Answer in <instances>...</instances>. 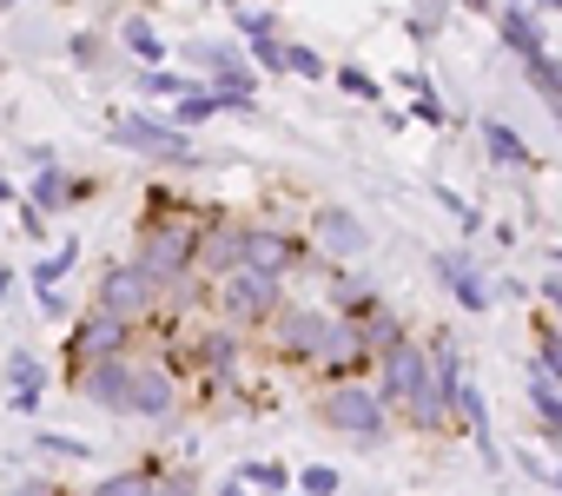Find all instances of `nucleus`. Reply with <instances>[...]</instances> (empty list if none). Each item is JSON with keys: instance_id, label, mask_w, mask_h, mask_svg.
Here are the masks:
<instances>
[{"instance_id": "32", "label": "nucleus", "mask_w": 562, "mask_h": 496, "mask_svg": "<svg viewBox=\"0 0 562 496\" xmlns=\"http://www.w3.org/2000/svg\"><path fill=\"white\" fill-rule=\"evenodd\" d=\"M192 87H199V80H192V74H172V67H146V74H139V93H146V100H179V93H192Z\"/></svg>"}, {"instance_id": "41", "label": "nucleus", "mask_w": 562, "mask_h": 496, "mask_svg": "<svg viewBox=\"0 0 562 496\" xmlns=\"http://www.w3.org/2000/svg\"><path fill=\"white\" fill-rule=\"evenodd\" d=\"M536 298H542V305H549V318L562 325V266H555V272H549V279L536 285Z\"/></svg>"}, {"instance_id": "33", "label": "nucleus", "mask_w": 562, "mask_h": 496, "mask_svg": "<svg viewBox=\"0 0 562 496\" xmlns=\"http://www.w3.org/2000/svg\"><path fill=\"white\" fill-rule=\"evenodd\" d=\"M238 483L258 489V496H285V489H292V470H285V463H245Z\"/></svg>"}, {"instance_id": "50", "label": "nucleus", "mask_w": 562, "mask_h": 496, "mask_svg": "<svg viewBox=\"0 0 562 496\" xmlns=\"http://www.w3.org/2000/svg\"><path fill=\"white\" fill-rule=\"evenodd\" d=\"M0 8H27V0H0Z\"/></svg>"}, {"instance_id": "1", "label": "nucleus", "mask_w": 562, "mask_h": 496, "mask_svg": "<svg viewBox=\"0 0 562 496\" xmlns=\"http://www.w3.org/2000/svg\"><path fill=\"white\" fill-rule=\"evenodd\" d=\"M378 364H384V377H378L384 410H404L417 430H443L450 424V404H443V391L430 377V351L417 338H397L391 351H378Z\"/></svg>"}, {"instance_id": "31", "label": "nucleus", "mask_w": 562, "mask_h": 496, "mask_svg": "<svg viewBox=\"0 0 562 496\" xmlns=\"http://www.w3.org/2000/svg\"><path fill=\"white\" fill-rule=\"evenodd\" d=\"M74 266H80V238H60V245H54V252H47V259L34 266V292H47V285H60V279L74 272Z\"/></svg>"}, {"instance_id": "10", "label": "nucleus", "mask_w": 562, "mask_h": 496, "mask_svg": "<svg viewBox=\"0 0 562 496\" xmlns=\"http://www.w3.org/2000/svg\"><path fill=\"white\" fill-rule=\"evenodd\" d=\"M67 384L80 391V404L93 410H120L126 417V391H133V351H113V358H93L80 371H67Z\"/></svg>"}, {"instance_id": "15", "label": "nucleus", "mask_w": 562, "mask_h": 496, "mask_svg": "<svg viewBox=\"0 0 562 496\" xmlns=\"http://www.w3.org/2000/svg\"><path fill=\"white\" fill-rule=\"evenodd\" d=\"M93 192H100L93 179H74V172L54 159V166H34V185H27L21 199H27L34 212H47V218H54V212H67V205H87Z\"/></svg>"}, {"instance_id": "35", "label": "nucleus", "mask_w": 562, "mask_h": 496, "mask_svg": "<svg viewBox=\"0 0 562 496\" xmlns=\"http://www.w3.org/2000/svg\"><path fill=\"white\" fill-rule=\"evenodd\" d=\"M331 298H338V318H364V312L378 305V292L358 285V279H331Z\"/></svg>"}, {"instance_id": "29", "label": "nucleus", "mask_w": 562, "mask_h": 496, "mask_svg": "<svg viewBox=\"0 0 562 496\" xmlns=\"http://www.w3.org/2000/svg\"><path fill=\"white\" fill-rule=\"evenodd\" d=\"M331 87H338L345 100H364V106H378V100H384V80H378L371 67H331Z\"/></svg>"}, {"instance_id": "40", "label": "nucleus", "mask_w": 562, "mask_h": 496, "mask_svg": "<svg viewBox=\"0 0 562 496\" xmlns=\"http://www.w3.org/2000/svg\"><path fill=\"white\" fill-rule=\"evenodd\" d=\"M153 496H199V476H192V470H172V476L153 483Z\"/></svg>"}, {"instance_id": "14", "label": "nucleus", "mask_w": 562, "mask_h": 496, "mask_svg": "<svg viewBox=\"0 0 562 496\" xmlns=\"http://www.w3.org/2000/svg\"><path fill=\"white\" fill-rule=\"evenodd\" d=\"M232 21H238L245 60H251L258 74H271V80H285V34H278V14H245V8H232Z\"/></svg>"}, {"instance_id": "12", "label": "nucleus", "mask_w": 562, "mask_h": 496, "mask_svg": "<svg viewBox=\"0 0 562 496\" xmlns=\"http://www.w3.org/2000/svg\"><path fill=\"white\" fill-rule=\"evenodd\" d=\"M113 351H133V325H120V318H106V312L87 305L74 318V331H67V371H80L93 358H113Z\"/></svg>"}, {"instance_id": "22", "label": "nucleus", "mask_w": 562, "mask_h": 496, "mask_svg": "<svg viewBox=\"0 0 562 496\" xmlns=\"http://www.w3.org/2000/svg\"><path fill=\"white\" fill-rule=\"evenodd\" d=\"M358 331H364V351H371V358H378V351H391L397 338H411V325H404V312H391L384 298H378V305H371V312L358 318Z\"/></svg>"}, {"instance_id": "21", "label": "nucleus", "mask_w": 562, "mask_h": 496, "mask_svg": "<svg viewBox=\"0 0 562 496\" xmlns=\"http://www.w3.org/2000/svg\"><path fill=\"white\" fill-rule=\"evenodd\" d=\"M476 133H483V153H490L496 166H509V172H536V153H529V139H522L516 126H503V120H483Z\"/></svg>"}, {"instance_id": "30", "label": "nucleus", "mask_w": 562, "mask_h": 496, "mask_svg": "<svg viewBox=\"0 0 562 496\" xmlns=\"http://www.w3.org/2000/svg\"><path fill=\"white\" fill-rule=\"evenodd\" d=\"M153 483H159V470L139 463V470H113V476H100L93 496H153Z\"/></svg>"}, {"instance_id": "49", "label": "nucleus", "mask_w": 562, "mask_h": 496, "mask_svg": "<svg viewBox=\"0 0 562 496\" xmlns=\"http://www.w3.org/2000/svg\"><path fill=\"white\" fill-rule=\"evenodd\" d=\"M496 8H529V0H496Z\"/></svg>"}, {"instance_id": "44", "label": "nucleus", "mask_w": 562, "mask_h": 496, "mask_svg": "<svg viewBox=\"0 0 562 496\" xmlns=\"http://www.w3.org/2000/svg\"><path fill=\"white\" fill-rule=\"evenodd\" d=\"M450 8H463V14H483V21H490V14H496V0H450Z\"/></svg>"}, {"instance_id": "8", "label": "nucleus", "mask_w": 562, "mask_h": 496, "mask_svg": "<svg viewBox=\"0 0 562 496\" xmlns=\"http://www.w3.org/2000/svg\"><path fill=\"white\" fill-rule=\"evenodd\" d=\"M318 252H312V238L299 232H278V225H238V266L251 272H271V279H292L305 272Z\"/></svg>"}, {"instance_id": "48", "label": "nucleus", "mask_w": 562, "mask_h": 496, "mask_svg": "<svg viewBox=\"0 0 562 496\" xmlns=\"http://www.w3.org/2000/svg\"><path fill=\"white\" fill-rule=\"evenodd\" d=\"M8 292H14V272H8V266H0V298H8Z\"/></svg>"}, {"instance_id": "28", "label": "nucleus", "mask_w": 562, "mask_h": 496, "mask_svg": "<svg viewBox=\"0 0 562 496\" xmlns=\"http://www.w3.org/2000/svg\"><path fill=\"white\" fill-rule=\"evenodd\" d=\"M34 456H54V463H93V443H87V437H67V430H34Z\"/></svg>"}, {"instance_id": "43", "label": "nucleus", "mask_w": 562, "mask_h": 496, "mask_svg": "<svg viewBox=\"0 0 562 496\" xmlns=\"http://www.w3.org/2000/svg\"><path fill=\"white\" fill-rule=\"evenodd\" d=\"M21 232H27V238H47V212L27 205V212H21Z\"/></svg>"}, {"instance_id": "2", "label": "nucleus", "mask_w": 562, "mask_h": 496, "mask_svg": "<svg viewBox=\"0 0 562 496\" xmlns=\"http://www.w3.org/2000/svg\"><path fill=\"white\" fill-rule=\"evenodd\" d=\"M205 205H186V212H166V218H146L139 225V245H133V266L166 292L179 279L199 272V232H205Z\"/></svg>"}, {"instance_id": "6", "label": "nucleus", "mask_w": 562, "mask_h": 496, "mask_svg": "<svg viewBox=\"0 0 562 496\" xmlns=\"http://www.w3.org/2000/svg\"><path fill=\"white\" fill-rule=\"evenodd\" d=\"M325 325H331V312H318V305H305V298H278V312H271L251 338H258L271 358H285V364H312Z\"/></svg>"}, {"instance_id": "26", "label": "nucleus", "mask_w": 562, "mask_h": 496, "mask_svg": "<svg viewBox=\"0 0 562 496\" xmlns=\"http://www.w3.org/2000/svg\"><path fill=\"white\" fill-rule=\"evenodd\" d=\"M120 41H126V54H139L146 67H159V60H166V34H159L146 14H133V21L120 27Z\"/></svg>"}, {"instance_id": "20", "label": "nucleus", "mask_w": 562, "mask_h": 496, "mask_svg": "<svg viewBox=\"0 0 562 496\" xmlns=\"http://www.w3.org/2000/svg\"><path fill=\"white\" fill-rule=\"evenodd\" d=\"M529 410H536V424H542V437L562 450V384L529 358Z\"/></svg>"}, {"instance_id": "38", "label": "nucleus", "mask_w": 562, "mask_h": 496, "mask_svg": "<svg viewBox=\"0 0 562 496\" xmlns=\"http://www.w3.org/2000/svg\"><path fill=\"white\" fill-rule=\"evenodd\" d=\"M67 54H74V67H100V60H106V41H100V34H74Z\"/></svg>"}, {"instance_id": "4", "label": "nucleus", "mask_w": 562, "mask_h": 496, "mask_svg": "<svg viewBox=\"0 0 562 496\" xmlns=\"http://www.w3.org/2000/svg\"><path fill=\"white\" fill-rule=\"evenodd\" d=\"M106 139L126 146V153H139V159H159V166H199L192 133L172 126V120H153V113H139V106L113 113V120H106Z\"/></svg>"}, {"instance_id": "9", "label": "nucleus", "mask_w": 562, "mask_h": 496, "mask_svg": "<svg viewBox=\"0 0 562 496\" xmlns=\"http://www.w3.org/2000/svg\"><path fill=\"white\" fill-rule=\"evenodd\" d=\"M305 238H312V252H318V259H331V266H351V259H364V252H371V225H364L351 205H318Z\"/></svg>"}, {"instance_id": "18", "label": "nucleus", "mask_w": 562, "mask_h": 496, "mask_svg": "<svg viewBox=\"0 0 562 496\" xmlns=\"http://www.w3.org/2000/svg\"><path fill=\"white\" fill-rule=\"evenodd\" d=\"M41 404H47V364L34 351H14L8 358V410L41 417Z\"/></svg>"}, {"instance_id": "36", "label": "nucleus", "mask_w": 562, "mask_h": 496, "mask_svg": "<svg viewBox=\"0 0 562 496\" xmlns=\"http://www.w3.org/2000/svg\"><path fill=\"white\" fill-rule=\"evenodd\" d=\"M338 483H345V476H338L331 463H305V470H299V496H338Z\"/></svg>"}, {"instance_id": "39", "label": "nucleus", "mask_w": 562, "mask_h": 496, "mask_svg": "<svg viewBox=\"0 0 562 496\" xmlns=\"http://www.w3.org/2000/svg\"><path fill=\"white\" fill-rule=\"evenodd\" d=\"M34 298H41V318H54V325H67V318H74V298H67L60 285H47V292H34Z\"/></svg>"}, {"instance_id": "51", "label": "nucleus", "mask_w": 562, "mask_h": 496, "mask_svg": "<svg viewBox=\"0 0 562 496\" xmlns=\"http://www.w3.org/2000/svg\"><path fill=\"white\" fill-rule=\"evenodd\" d=\"M555 266H562V252H555Z\"/></svg>"}, {"instance_id": "37", "label": "nucleus", "mask_w": 562, "mask_h": 496, "mask_svg": "<svg viewBox=\"0 0 562 496\" xmlns=\"http://www.w3.org/2000/svg\"><path fill=\"white\" fill-rule=\"evenodd\" d=\"M536 364L562 384V325H555V318H549V325H542V338H536Z\"/></svg>"}, {"instance_id": "24", "label": "nucleus", "mask_w": 562, "mask_h": 496, "mask_svg": "<svg viewBox=\"0 0 562 496\" xmlns=\"http://www.w3.org/2000/svg\"><path fill=\"white\" fill-rule=\"evenodd\" d=\"M450 0H411V14H404V34L417 41V47H430V41H443V27H450Z\"/></svg>"}, {"instance_id": "47", "label": "nucleus", "mask_w": 562, "mask_h": 496, "mask_svg": "<svg viewBox=\"0 0 562 496\" xmlns=\"http://www.w3.org/2000/svg\"><path fill=\"white\" fill-rule=\"evenodd\" d=\"M218 496H251V489H245V483H238V476H232V483H225V489H218Z\"/></svg>"}, {"instance_id": "3", "label": "nucleus", "mask_w": 562, "mask_h": 496, "mask_svg": "<svg viewBox=\"0 0 562 496\" xmlns=\"http://www.w3.org/2000/svg\"><path fill=\"white\" fill-rule=\"evenodd\" d=\"M278 298H285V279H271V272H251V266H238V272H225V279H212V318H225V325H238L245 338L278 312Z\"/></svg>"}, {"instance_id": "5", "label": "nucleus", "mask_w": 562, "mask_h": 496, "mask_svg": "<svg viewBox=\"0 0 562 496\" xmlns=\"http://www.w3.org/2000/svg\"><path fill=\"white\" fill-rule=\"evenodd\" d=\"M318 424H325V430H338V437L378 443V437L391 430V410H384L378 384H364V377H338V384L318 397Z\"/></svg>"}, {"instance_id": "45", "label": "nucleus", "mask_w": 562, "mask_h": 496, "mask_svg": "<svg viewBox=\"0 0 562 496\" xmlns=\"http://www.w3.org/2000/svg\"><path fill=\"white\" fill-rule=\"evenodd\" d=\"M529 8H536V14L549 21V14H562V0H529Z\"/></svg>"}, {"instance_id": "17", "label": "nucleus", "mask_w": 562, "mask_h": 496, "mask_svg": "<svg viewBox=\"0 0 562 496\" xmlns=\"http://www.w3.org/2000/svg\"><path fill=\"white\" fill-rule=\"evenodd\" d=\"M450 424H463V430L476 437L483 470H503V456H496V430H490V404H483L476 384H457V391H450Z\"/></svg>"}, {"instance_id": "42", "label": "nucleus", "mask_w": 562, "mask_h": 496, "mask_svg": "<svg viewBox=\"0 0 562 496\" xmlns=\"http://www.w3.org/2000/svg\"><path fill=\"white\" fill-rule=\"evenodd\" d=\"M8 496H60V483H54V476H21Z\"/></svg>"}, {"instance_id": "7", "label": "nucleus", "mask_w": 562, "mask_h": 496, "mask_svg": "<svg viewBox=\"0 0 562 496\" xmlns=\"http://www.w3.org/2000/svg\"><path fill=\"white\" fill-rule=\"evenodd\" d=\"M93 312H106V318H120V325H153L159 312H166V292L133 266V259H120V266H106L100 272V292H93Z\"/></svg>"}, {"instance_id": "27", "label": "nucleus", "mask_w": 562, "mask_h": 496, "mask_svg": "<svg viewBox=\"0 0 562 496\" xmlns=\"http://www.w3.org/2000/svg\"><path fill=\"white\" fill-rule=\"evenodd\" d=\"M285 80H312V87H325V80H331V60H325L318 47H305V41H285Z\"/></svg>"}, {"instance_id": "19", "label": "nucleus", "mask_w": 562, "mask_h": 496, "mask_svg": "<svg viewBox=\"0 0 562 496\" xmlns=\"http://www.w3.org/2000/svg\"><path fill=\"white\" fill-rule=\"evenodd\" d=\"M490 21H496V41H503L516 60H529V54H542V47H549V34H542V14H536V8H496Z\"/></svg>"}, {"instance_id": "25", "label": "nucleus", "mask_w": 562, "mask_h": 496, "mask_svg": "<svg viewBox=\"0 0 562 496\" xmlns=\"http://www.w3.org/2000/svg\"><path fill=\"white\" fill-rule=\"evenodd\" d=\"M397 87H411V120H424V126H443V100H437V80H430L424 67H411Z\"/></svg>"}, {"instance_id": "34", "label": "nucleus", "mask_w": 562, "mask_h": 496, "mask_svg": "<svg viewBox=\"0 0 562 496\" xmlns=\"http://www.w3.org/2000/svg\"><path fill=\"white\" fill-rule=\"evenodd\" d=\"M430 192H437V205H443V212H450V218L463 225V238H476V232L490 225V218H483V212H476V205H470L463 192H450V185H430Z\"/></svg>"}, {"instance_id": "13", "label": "nucleus", "mask_w": 562, "mask_h": 496, "mask_svg": "<svg viewBox=\"0 0 562 496\" xmlns=\"http://www.w3.org/2000/svg\"><path fill=\"white\" fill-rule=\"evenodd\" d=\"M179 410V371L159 358H133V391H126V417H172Z\"/></svg>"}, {"instance_id": "11", "label": "nucleus", "mask_w": 562, "mask_h": 496, "mask_svg": "<svg viewBox=\"0 0 562 496\" xmlns=\"http://www.w3.org/2000/svg\"><path fill=\"white\" fill-rule=\"evenodd\" d=\"M364 364H371V351H364L358 318H338V312H331V325H325V338H318V351H312V371H318L325 384H338V377H364Z\"/></svg>"}, {"instance_id": "16", "label": "nucleus", "mask_w": 562, "mask_h": 496, "mask_svg": "<svg viewBox=\"0 0 562 496\" xmlns=\"http://www.w3.org/2000/svg\"><path fill=\"white\" fill-rule=\"evenodd\" d=\"M430 272H437V279L450 285V298H457V305H463L470 318H483V312L496 305V298H490V279H483V272L470 266V252H437V259H430Z\"/></svg>"}, {"instance_id": "46", "label": "nucleus", "mask_w": 562, "mask_h": 496, "mask_svg": "<svg viewBox=\"0 0 562 496\" xmlns=\"http://www.w3.org/2000/svg\"><path fill=\"white\" fill-rule=\"evenodd\" d=\"M14 199H21V185H14V179H0V205H14Z\"/></svg>"}, {"instance_id": "23", "label": "nucleus", "mask_w": 562, "mask_h": 496, "mask_svg": "<svg viewBox=\"0 0 562 496\" xmlns=\"http://www.w3.org/2000/svg\"><path fill=\"white\" fill-rule=\"evenodd\" d=\"M218 113H225V100H218V93H212L205 80H199L192 93H179V100H172V126H186V133H199V126H212Z\"/></svg>"}]
</instances>
